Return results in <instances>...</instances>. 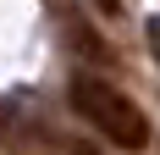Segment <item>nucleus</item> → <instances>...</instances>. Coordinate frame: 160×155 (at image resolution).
Segmentation results:
<instances>
[{"mask_svg":"<svg viewBox=\"0 0 160 155\" xmlns=\"http://www.w3.org/2000/svg\"><path fill=\"white\" fill-rule=\"evenodd\" d=\"M66 94H72V111L94 127L99 139H111L116 150L138 155V150L149 144V122H144V111L132 105L127 94L111 83V78H99V72H78Z\"/></svg>","mask_w":160,"mask_h":155,"instance_id":"1","label":"nucleus"},{"mask_svg":"<svg viewBox=\"0 0 160 155\" xmlns=\"http://www.w3.org/2000/svg\"><path fill=\"white\" fill-rule=\"evenodd\" d=\"M0 144H11L17 155H33V150H44V144H50V133H44V127H33V122H22V116L11 111V116H0Z\"/></svg>","mask_w":160,"mask_h":155,"instance_id":"2","label":"nucleus"},{"mask_svg":"<svg viewBox=\"0 0 160 155\" xmlns=\"http://www.w3.org/2000/svg\"><path fill=\"white\" fill-rule=\"evenodd\" d=\"M149 56L160 61V17H149Z\"/></svg>","mask_w":160,"mask_h":155,"instance_id":"3","label":"nucleus"},{"mask_svg":"<svg viewBox=\"0 0 160 155\" xmlns=\"http://www.w3.org/2000/svg\"><path fill=\"white\" fill-rule=\"evenodd\" d=\"M88 6H99L105 17H116V11H122V0H88Z\"/></svg>","mask_w":160,"mask_h":155,"instance_id":"4","label":"nucleus"},{"mask_svg":"<svg viewBox=\"0 0 160 155\" xmlns=\"http://www.w3.org/2000/svg\"><path fill=\"white\" fill-rule=\"evenodd\" d=\"M66 155H94V150H83V144H72V150H66Z\"/></svg>","mask_w":160,"mask_h":155,"instance_id":"5","label":"nucleus"}]
</instances>
